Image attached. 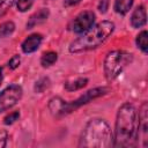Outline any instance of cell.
Masks as SVG:
<instances>
[{
	"mask_svg": "<svg viewBox=\"0 0 148 148\" xmlns=\"http://www.w3.org/2000/svg\"><path fill=\"white\" fill-rule=\"evenodd\" d=\"M136 135L138 112L132 104L125 103L119 108L117 113L113 147H133L138 142Z\"/></svg>",
	"mask_w": 148,
	"mask_h": 148,
	"instance_id": "cell-1",
	"label": "cell"
},
{
	"mask_svg": "<svg viewBox=\"0 0 148 148\" xmlns=\"http://www.w3.org/2000/svg\"><path fill=\"white\" fill-rule=\"evenodd\" d=\"M79 146L88 148L113 147V134L108 123L103 119H91L82 132Z\"/></svg>",
	"mask_w": 148,
	"mask_h": 148,
	"instance_id": "cell-2",
	"label": "cell"
},
{
	"mask_svg": "<svg viewBox=\"0 0 148 148\" xmlns=\"http://www.w3.org/2000/svg\"><path fill=\"white\" fill-rule=\"evenodd\" d=\"M114 24L111 21H102L95 27L86 31L81 37L75 39L69 45V52L79 53L88 50H92L102 45L113 32Z\"/></svg>",
	"mask_w": 148,
	"mask_h": 148,
	"instance_id": "cell-3",
	"label": "cell"
},
{
	"mask_svg": "<svg viewBox=\"0 0 148 148\" xmlns=\"http://www.w3.org/2000/svg\"><path fill=\"white\" fill-rule=\"evenodd\" d=\"M109 91V88L108 87H98V88H94V89H90L88 90L87 92H84L83 95H81L77 99L73 101V102H65L62 101L61 98L59 97H56V98H52L49 103V109L51 110V112L54 114V116H64V114H67V113H71L72 111L76 110L77 108L89 103L90 101L97 98V97H101L103 95H105L106 92Z\"/></svg>",
	"mask_w": 148,
	"mask_h": 148,
	"instance_id": "cell-4",
	"label": "cell"
},
{
	"mask_svg": "<svg viewBox=\"0 0 148 148\" xmlns=\"http://www.w3.org/2000/svg\"><path fill=\"white\" fill-rule=\"evenodd\" d=\"M133 60V56L128 52L116 50L106 54L104 60V74L108 81L114 80L127 65Z\"/></svg>",
	"mask_w": 148,
	"mask_h": 148,
	"instance_id": "cell-5",
	"label": "cell"
},
{
	"mask_svg": "<svg viewBox=\"0 0 148 148\" xmlns=\"http://www.w3.org/2000/svg\"><path fill=\"white\" fill-rule=\"evenodd\" d=\"M22 88L17 84H12L0 92V113L13 108L22 97Z\"/></svg>",
	"mask_w": 148,
	"mask_h": 148,
	"instance_id": "cell-6",
	"label": "cell"
},
{
	"mask_svg": "<svg viewBox=\"0 0 148 148\" xmlns=\"http://www.w3.org/2000/svg\"><path fill=\"white\" fill-rule=\"evenodd\" d=\"M95 22V14L90 10L80 13L73 21L72 30L76 34H82L89 30Z\"/></svg>",
	"mask_w": 148,
	"mask_h": 148,
	"instance_id": "cell-7",
	"label": "cell"
},
{
	"mask_svg": "<svg viewBox=\"0 0 148 148\" xmlns=\"http://www.w3.org/2000/svg\"><path fill=\"white\" fill-rule=\"evenodd\" d=\"M148 108L147 103L145 102L140 109V113L138 117V135L136 139L142 140V147H147L148 145Z\"/></svg>",
	"mask_w": 148,
	"mask_h": 148,
	"instance_id": "cell-8",
	"label": "cell"
},
{
	"mask_svg": "<svg viewBox=\"0 0 148 148\" xmlns=\"http://www.w3.org/2000/svg\"><path fill=\"white\" fill-rule=\"evenodd\" d=\"M42 39H43V37H42V35H39V34H32V35H30V36H29L28 38H25L24 42L22 43V45H21L22 51H23L24 53L35 52V51L39 47V45H40V43H42Z\"/></svg>",
	"mask_w": 148,
	"mask_h": 148,
	"instance_id": "cell-9",
	"label": "cell"
},
{
	"mask_svg": "<svg viewBox=\"0 0 148 148\" xmlns=\"http://www.w3.org/2000/svg\"><path fill=\"white\" fill-rule=\"evenodd\" d=\"M146 8L145 6H139L134 9L132 16H131V24L133 28H140L146 24Z\"/></svg>",
	"mask_w": 148,
	"mask_h": 148,
	"instance_id": "cell-10",
	"label": "cell"
},
{
	"mask_svg": "<svg viewBox=\"0 0 148 148\" xmlns=\"http://www.w3.org/2000/svg\"><path fill=\"white\" fill-rule=\"evenodd\" d=\"M49 17V9L47 8H42L40 10H38L37 13H35L34 15L30 16V18L27 22V29H32L34 27L45 22Z\"/></svg>",
	"mask_w": 148,
	"mask_h": 148,
	"instance_id": "cell-11",
	"label": "cell"
},
{
	"mask_svg": "<svg viewBox=\"0 0 148 148\" xmlns=\"http://www.w3.org/2000/svg\"><path fill=\"white\" fill-rule=\"evenodd\" d=\"M133 1L134 0H116L114 1V10L120 15H125L132 7Z\"/></svg>",
	"mask_w": 148,
	"mask_h": 148,
	"instance_id": "cell-12",
	"label": "cell"
},
{
	"mask_svg": "<svg viewBox=\"0 0 148 148\" xmlns=\"http://www.w3.org/2000/svg\"><path fill=\"white\" fill-rule=\"evenodd\" d=\"M88 83V79L86 77H79L75 81L72 82H67L65 83V89L68 91H74V90H79L81 88H83L86 84Z\"/></svg>",
	"mask_w": 148,
	"mask_h": 148,
	"instance_id": "cell-13",
	"label": "cell"
},
{
	"mask_svg": "<svg viewBox=\"0 0 148 148\" xmlns=\"http://www.w3.org/2000/svg\"><path fill=\"white\" fill-rule=\"evenodd\" d=\"M58 59V54L53 51H49V52H45L42 58H40V64L43 67H50L51 65H53Z\"/></svg>",
	"mask_w": 148,
	"mask_h": 148,
	"instance_id": "cell-14",
	"label": "cell"
},
{
	"mask_svg": "<svg viewBox=\"0 0 148 148\" xmlns=\"http://www.w3.org/2000/svg\"><path fill=\"white\" fill-rule=\"evenodd\" d=\"M14 30H15V24L12 21H8V22L2 23L0 25V39L9 36L10 34H13Z\"/></svg>",
	"mask_w": 148,
	"mask_h": 148,
	"instance_id": "cell-15",
	"label": "cell"
},
{
	"mask_svg": "<svg viewBox=\"0 0 148 148\" xmlns=\"http://www.w3.org/2000/svg\"><path fill=\"white\" fill-rule=\"evenodd\" d=\"M147 31L143 30L142 32H140L138 36H136V45L138 47L141 49L142 52H147L148 51V43H147Z\"/></svg>",
	"mask_w": 148,
	"mask_h": 148,
	"instance_id": "cell-16",
	"label": "cell"
},
{
	"mask_svg": "<svg viewBox=\"0 0 148 148\" xmlns=\"http://www.w3.org/2000/svg\"><path fill=\"white\" fill-rule=\"evenodd\" d=\"M50 86V80L47 77H42L35 83V91L36 92H43L45 89H47Z\"/></svg>",
	"mask_w": 148,
	"mask_h": 148,
	"instance_id": "cell-17",
	"label": "cell"
},
{
	"mask_svg": "<svg viewBox=\"0 0 148 148\" xmlns=\"http://www.w3.org/2000/svg\"><path fill=\"white\" fill-rule=\"evenodd\" d=\"M14 1L15 0H0V17L8 12V9L13 6Z\"/></svg>",
	"mask_w": 148,
	"mask_h": 148,
	"instance_id": "cell-18",
	"label": "cell"
},
{
	"mask_svg": "<svg viewBox=\"0 0 148 148\" xmlns=\"http://www.w3.org/2000/svg\"><path fill=\"white\" fill-rule=\"evenodd\" d=\"M34 3V0H17V9L20 12H27Z\"/></svg>",
	"mask_w": 148,
	"mask_h": 148,
	"instance_id": "cell-19",
	"label": "cell"
},
{
	"mask_svg": "<svg viewBox=\"0 0 148 148\" xmlns=\"http://www.w3.org/2000/svg\"><path fill=\"white\" fill-rule=\"evenodd\" d=\"M18 118H20V112H18V111H14V112L9 113L7 117H5L3 123H5L6 125H12V124L15 123Z\"/></svg>",
	"mask_w": 148,
	"mask_h": 148,
	"instance_id": "cell-20",
	"label": "cell"
},
{
	"mask_svg": "<svg viewBox=\"0 0 148 148\" xmlns=\"http://www.w3.org/2000/svg\"><path fill=\"white\" fill-rule=\"evenodd\" d=\"M20 61H21L20 56L15 54L14 57H12V58L9 59V61H8V67H9L10 69H15V68L20 65Z\"/></svg>",
	"mask_w": 148,
	"mask_h": 148,
	"instance_id": "cell-21",
	"label": "cell"
},
{
	"mask_svg": "<svg viewBox=\"0 0 148 148\" xmlns=\"http://www.w3.org/2000/svg\"><path fill=\"white\" fill-rule=\"evenodd\" d=\"M7 139H8L7 132L3 131V130H1V131H0V148L6 147V145H7Z\"/></svg>",
	"mask_w": 148,
	"mask_h": 148,
	"instance_id": "cell-22",
	"label": "cell"
},
{
	"mask_svg": "<svg viewBox=\"0 0 148 148\" xmlns=\"http://www.w3.org/2000/svg\"><path fill=\"white\" fill-rule=\"evenodd\" d=\"M109 7V0H101L98 3V9L101 13H105Z\"/></svg>",
	"mask_w": 148,
	"mask_h": 148,
	"instance_id": "cell-23",
	"label": "cell"
},
{
	"mask_svg": "<svg viewBox=\"0 0 148 148\" xmlns=\"http://www.w3.org/2000/svg\"><path fill=\"white\" fill-rule=\"evenodd\" d=\"M81 0H65V5L66 6H73V5H76L79 3Z\"/></svg>",
	"mask_w": 148,
	"mask_h": 148,
	"instance_id": "cell-24",
	"label": "cell"
},
{
	"mask_svg": "<svg viewBox=\"0 0 148 148\" xmlns=\"http://www.w3.org/2000/svg\"><path fill=\"white\" fill-rule=\"evenodd\" d=\"M1 82H2V68L0 67V84H1Z\"/></svg>",
	"mask_w": 148,
	"mask_h": 148,
	"instance_id": "cell-25",
	"label": "cell"
}]
</instances>
